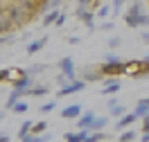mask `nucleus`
<instances>
[{"label": "nucleus", "instance_id": "obj_4", "mask_svg": "<svg viewBox=\"0 0 149 142\" xmlns=\"http://www.w3.org/2000/svg\"><path fill=\"white\" fill-rule=\"evenodd\" d=\"M59 70H61V75H65L70 81L77 79V68H74V61L70 57H63L61 61H59Z\"/></svg>", "mask_w": 149, "mask_h": 142}, {"label": "nucleus", "instance_id": "obj_22", "mask_svg": "<svg viewBox=\"0 0 149 142\" xmlns=\"http://www.w3.org/2000/svg\"><path fill=\"white\" fill-rule=\"evenodd\" d=\"M32 124H34V122H29V120H25V122H23V126L18 129V138H20V140H23L25 135H29V133H32Z\"/></svg>", "mask_w": 149, "mask_h": 142}, {"label": "nucleus", "instance_id": "obj_7", "mask_svg": "<svg viewBox=\"0 0 149 142\" xmlns=\"http://www.w3.org/2000/svg\"><path fill=\"white\" fill-rule=\"evenodd\" d=\"M74 14H77V18H79V20H84V23H86V25H88V27H91V29H95V23H93L95 14H93V11H88V9H86V7H81V5H79Z\"/></svg>", "mask_w": 149, "mask_h": 142}, {"label": "nucleus", "instance_id": "obj_11", "mask_svg": "<svg viewBox=\"0 0 149 142\" xmlns=\"http://www.w3.org/2000/svg\"><path fill=\"white\" fill-rule=\"evenodd\" d=\"M11 27H14V23L9 18V9H0V34H5Z\"/></svg>", "mask_w": 149, "mask_h": 142}, {"label": "nucleus", "instance_id": "obj_34", "mask_svg": "<svg viewBox=\"0 0 149 142\" xmlns=\"http://www.w3.org/2000/svg\"><path fill=\"white\" fill-rule=\"evenodd\" d=\"M142 133H149V115L142 117Z\"/></svg>", "mask_w": 149, "mask_h": 142}, {"label": "nucleus", "instance_id": "obj_41", "mask_svg": "<svg viewBox=\"0 0 149 142\" xmlns=\"http://www.w3.org/2000/svg\"><path fill=\"white\" fill-rule=\"evenodd\" d=\"M36 2H38V7H43V5H47L50 0H36Z\"/></svg>", "mask_w": 149, "mask_h": 142}, {"label": "nucleus", "instance_id": "obj_21", "mask_svg": "<svg viewBox=\"0 0 149 142\" xmlns=\"http://www.w3.org/2000/svg\"><path fill=\"white\" fill-rule=\"evenodd\" d=\"M47 140H50V135H34V133H29L20 142H47Z\"/></svg>", "mask_w": 149, "mask_h": 142}, {"label": "nucleus", "instance_id": "obj_37", "mask_svg": "<svg viewBox=\"0 0 149 142\" xmlns=\"http://www.w3.org/2000/svg\"><path fill=\"white\" fill-rule=\"evenodd\" d=\"M77 2H79V5H81V7H88V5H91V2H93V0H77Z\"/></svg>", "mask_w": 149, "mask_h": 142}, {"label": "nucleus", "instance_id": "obj_13", "mask_svg": "<svg viewBox=\"0 0 149 142\" xmlns=\"http://www.w3.org/2000/svg\"><path fill=\"white\" fill-rule=\"evenodd\" d=\"M133 113L138 115L140 120L147 117V115H149V99H140L138 104H136V111H133Z\"/></svg>", "mask_w": 149, "mask_h": 142}, {"label": "nucleus", "instance_id": "obj_5", "mask_svg": "<svg viewBox=\"0 0 149 142\" xmlns=\"http://www.w3.org/2000/svg\"><path fill=\"white\" fill-rule=\"evenodd\" d=\"M104 77H118V75H124V61L120 63H102L100 66Z\"/></svg>", "mask_w": 149, "mask_h": 142}, {"label": "nucleus", "instance_id": "obj_10", "mask_svg": "<svg viewBox=\"0 0 149 142\" xmlns=\"http://www.w3.org/2000/svg\"><path fill=\"white\" fill-rule=\"evenodd\" d=\"M79 115H81V106L79 104H70L61 111V117H63V120H77Z\"/></svg>", "mask_w": 149, "mask_h": 142}, {"label": "nucleus", "instance_id": "obj_20", "mask_svg": "<svg viewBox=\"0 0 149 142\" xmlns=\"http://www.w3.org/2000/svg\"><path fill=\"white\" fill-rule=\"evenodd\" d=\"M59 16H61V14H59L56 9H52L50 14H45V18H43V23H41V25H43V27H47V25L56 23V18H59Z\"/></svg>", "mask_w": 149, "mask_h": 142}, {"label": "nucleus", "instance_id": "obj_3", "mask_svg": "<svg viewBox=\"0 0 149 142\" xmlns=\"http://www.w3.org/2000/svg\"><path fill=\"white\" fill-rule=\"evenodd\" d=\"M84 88H86V81H84V79H72L70 84L61 86V88L56 90V95H59V97H68V95H72V93H79V90H84Z\"/></svg>", "mask_w": 149, "mask_h": 142}, {"label": "nucleus", "instance_id": "obj_19", "mask_svg": "<svg viewBox=\"0 0 149 142\" xmlns=\"http://www.w3.org/2000/svg\"><path fill=\"white\" fill-rule=\"evenodd\" d=\"M104 140H106V133H104V131H93V133L86 135L84 142H104Z\"/></svg>", "mask_w": 149, "mask_h": 142}, {"label": "nucleus", "instance_id": "obj_14", "mask_svg": "<svg viewBox=\"0 0 149 142\" xmlns=\"http://www.w3.org/2000/svg\"><path fill=\"white\" fill-rule=\"evenodd\" d=\"M25 95H29V90H20V88H14V93L9 95V99H7V108H11V106L18 102L20 97H25Z\"/></svg>", "mask_w": 149, "mask_h": 142}, {"label": "nucleus", "instance_id": "obj_1", "mask_svg": "<svg viewBox=\"0 0 149 142\" xmlns=\"http://www.w3.org/2000/svg\"><path fill=\"white\" fill-rule=\"evenodd\" d=\"M124 23H127V27H149V16L145 14L140 0L131 2V7L124 14Z\"/></svg>", "mask_w": 149, "mask_h": 142}, {"label": "nucleus", "instance_id": "obj_29", "mask_svg": "<svg viewBox=\"0 0 149 142\" xmlns=\"http://www.w3.org/2000/svg\"><path fill=\"white\" fill-rule=\"evenodd\" d=\"M54 108H56V104H54V102H47V104H43V106H41V113H52Z\"/></svg>", "mask_w": 149, "mask_h": 142}, {"label": "nucleus", "instance_id": "obj_16", "mask_svg": "<svg viewBox=\"0 0 149 142\" xmlns=\"http://www.w3.org/2000/svg\"><path fill=\"white\" fill-rule=\"evenodd\" d=\"M45 43H47V38H45V36L38 38V41H32V43L27 45V54H36V52H38L43 45H45Z\"/></svg>", "mask_w": 149, "mask_h": 142}, {"label": "nucleus", "instance_id": "obj_32", "mask_svg": "<svg viewBox=\"0 0 149 142\" xmlns=\"http://www.w3.org/2000/svg\"><path fill=\"white\" fill-rule=\"evenodd\" d=\"M120 43H122L120 36H111L109 38V47H120Z\"/></svg>", "mask_w": 149, "mask_h": 142}, {"label": "nucleus", "instance_id": "obj_15", "mask_svg": "<svg viewBox=\"0 0 149 142\" xmlns=\"http://www.w3.org/2000/svg\"><path fill=\"white\" fill-rule=\"evenodd\" d=\"M84 81H104V75H102V70L97 68V70H86V75H84Z\"/></svg>", "mask_w": 149, "mask_h": 142}, {"label": "nucleus", "instance_id": "obj_38", "mask_svg": "<svg viewBox=\"0 0 149 142\" xmlns=\"http://www.w3.org/2000/svg\"><path fill=\"white\" fill-rule=\"evenodd\" d=\"M11 41H14V38H9V36H7V38H2V36H0V45H2V43H11Z\"/></svg>", "mask_w": 149, "mask_h": 142}, {"label": "nucleus", "instance_id": "obj_36", "mask_svg": "<svg viewBox=\"0 0 149 142\" xmlns=\"http://www.w3.org/2000/svg\"><path fill=\"white\" fill-rule=\"evenodd\" d=\"M63 23H65V16H63V14H61V16H59V18H56V23H54V25H59V27H61V25H63Z\"/></svg>", "mask_w": 149, "mask_h": 142}, {"label": "nucleus", "instance_id": "obj_26", "mask_svg": "<svg viewBox=\"0 0 149 142\" xmlns=\"http://www.w3.org/2000/svg\"><path fill=\"white\" fill-rule=\"evenodd\" d=\"M11 111H14V113H27V111H29V106L25 104V102H23V99H18V102H16V104L11 106Z\"/></svg>", "mask_w": 149, "mask_h": 142}, {"label": "nucleus", "instance_id": "obj_28", "mask_svg": "<svg viewBox=\"0 0 149 142\" xmlns=\"http://www.w3.org/2000/svg\"><path fill=\"white\" fill-rule=\"evenodd\" d=\"M109 14H111V7H109V5H102V7L97 9V18H106Z\"/></svg>", "mask_w": 149, "mask_h": 142}, {"label": "nucleus", "instance_id": "obj_39", "mask_svg": "<svg viewBox=\"0 0 149 142\" xmlns=\"http://www.w3.org/2000/svg\"><path fill=\"white\" fill-rule=\"evenodd\" d=\"M140 142H149V133H142V138H140Z\"/></svg>", "mask_w": 149, "mask_h": 142}, {"label": "nucleus", "instance_id": "obj_24", "mask_svg": "<svg viewBox=\"0 0 149 142\" xmlns=\"http://www.w3.org/2000/svg\"><path fill=\"white\" fill-rule=\"evenodd\" d=\"M109 111H111V115H113V117H118V120H120L122 115L127 113V108H124V106H122V104H115V106H111Z\"/></svg>", "mask_w": 149, "mask_h": 142}, {"label": "nucleus", "instance_id": "obj_40", "mask_svg": "<svg viewBox=\"0 0 149 142\" xmlns=\"http://www.w3.org/2000/svg\"><path fill=\"white\" fill-rule=\"evenodd\" d=\"M142 41H145V43H149V32H145V34H142Z\"/></svg>", "mask_w": 149, "mask_h": 142}, {"label": "nucleus", "instance_id": "obj_23", "mask_svg": "<svg viewBox=\"0 0 149 142\" xmlns=\"http://www.w3.org/2000/svg\"><path fill=\"white\" fill-rule=\"evenodd\" d=\"M136 140V131H131V129H124L120 133V142H133Z\"/></svg>", "mask_w": 149, "mask_h": 142}, {"label": "nucleus", "instance_id": "obj_25", "mask_svg": "<svg viewBox=\"0 0 149 142\" xmlns=\"http://www.w3.org/2000/svg\"><path fill=\"white\" fill-rule=\"evenodd\" d=\"M29 95H34V97H43V95H47V86H43V84L34 86V88L29 90Z\"/></svg>", "mask_w": 149, "mask_h": 142}, {"label": "nucleus", "instance_id": "obj_18", "mask_svg": "<svg viewBox=\"0 0 149 142\" xmlns=\"http://www.w3.org/2000/svg\"><path fill=\"white\" fill-rule=\"evenodd\" d=\"M29 86H32V79H29V75H23L20 79H16V81H14V88H20V90H27Z\"/></svg>", "mask_w": 149, "mask_h": 142}, {"label": "nucleus", "instance_id": "obj_31", "mask_svg": "<svg viewBox=\"0 0 149 142\" xmlns=\"http://www.w3.org/2000/svg\"><path fill=\"white\" fill-rule=\"evenodd\" d=\"M122 59L118 57V54H106V59H104V63H120Z\"/></svg>", "mask_w": 149, "mask_h": 142}, {"label": "nucleus", "instance_id": "obj_30", "mask_svg": "<svg viewBox=\"0 0 149 142\" xmlns=\"http://www.w3.org/2000/svg\"><path fill=\"white\" fill-rule=\"evenodd\" d=\"M122 2H124V0H113V16H118L122 11Z\"/></svg>", "mask_w": 149, "mask_h": 142}, {"label": "nucleus", "instance_id": "obj_42", "mask_svg": "<svg viewBox=\"0 0 149 142\" xmlns=\"http://www.w3.org/2000/svg\"><path fill=\"white\" fill-rule=\"evenodd\" d=\"M0 142H9V135H0Z\"/></svg>", "mask_w": 149, "mask_h": 142}, {"label": "nucleus", "instance_id": "obj_2", "mask_svg": "<svg viewBox=\"0 0 149 142\" xmlns=\"http://www.w3.org/2000/svg\"><path fill=\"white\" fill-rule=\"evenodd\" d=\"M32 16H34V14L25 7L20 0L16 2V5H11V7H9V18H11V23H14V25H25Z\"/></svg>", "mask_w": 149, "mask_h": 142}, {"label": "nucleus", "instance_id": "obj_44", "mask_svg": "<svg viewBox=\"0 0 149 142\" xmlns=\"http://www.w3.org/2000/svg\"><path fill=\"white\" fill-rule=\"evenodd\" d=\"M0 120H2V113H0Z\"/></svg>", "mask_w": 149, "mask_h": 142}, {"label": "nucleus", "instance_id": "obj_9", "mask_svg": "<svg viewBox=\"0 0 149 142\" xmlns=\"http://www.w3.org/2000/svg\"><path fill=\"white\" fill-rule=\"evenodd\" d=\"M122 88V84H120V79H115V77H109L106 81H104V90L102 93L104 95H115L118 90Z\"/></svg>", "mask_w": 149, "mask_h": 142}, {"label": "nucleus", "instance_id": "obj_33", "mask_svg": "<svg viewBox=\"0 0 149 142\" xmlns=\"http://www.w3.org/2000/svg\"><path fill=\"white\" fill-rule=\"evenodd\" d=\"M100 29H104V32H111V29H113V23H111V20H106V23H102V25H100Z\"/></svg>", "mask_w": 149, "mask_h": 142}, {"label": "nucleus", "instance_id": "obj_8", "mask_svg": "<svg viewBox=\"0 0 149 142\" xmlns=\"http://www.w3.org/2000/svg\"><path fill=\"white\" fill-rule=\"evenodd\" d=\"M93 120H95V113H93V111L79 115V117H77V129H79V131H88V129H91V124H93Z\"/></svg>", "mask_w": 149, "mask_h": 142}, {"label": "nucleus", "instance_id": "obj_6", "mask_svg": "<svg viewBox=\"0 0 149 142\" xmlns=\"http://www.w3.org/2000/svg\"><path fill=\"white\" fill-rule=\"evenodd\" d=\"M136 120H140V117H138V115H136V113H133V111H131V113H124V115H122V117H120V120L115 122V126H113V129L122 133V131H124V129H129V126H131V124H133V122H136Z\"/></svg>", "mask_w": 149, "mask_h": 142}, {"label": "nucleus", "instance_id": "obj_43", "mask_svg": "<svg viewBox=\"0 0 149 142\" xmlns=\"http://www.w3.org/2000/svg\"><path fill=\"white\" fill-rule=\"evenodd\" d=\"M145 61H149V57H145Z\"/></svg>", "mask_w": 149, "mask_h": 142}, {"label": "nucleus", "instance_id": "obj_45", "mask_svg": "<svg viewBox=\"0 0 149 142\" xmlns=\"http://www.w3.org/2000/svg\"><path fill=\"white\" fill-rule=\"evenodd\" d=\"M147 99H149V97H147Z\"/></svg>", "mask_w": 149, "mask_h": 142}, {"label": "nucleus", "instance_id": "obj_12", "mask_svg": "<svg viewBox=\"0 0 149 142\" xmlns=\"http://www.w3.org/2000/svg\"><path fill=\"white\" fill-rule=\"evenodd\" d=\"M109 124V117H104V115H95V120L93 124H91V129H88V133H93V131H104V126Z\"/></svg>", "mask_w": 149, "mask_h": 142}, {"label": "nucleus", "instance_id": "obj_35", "mask_svg": "<svg viewBox=\"0 0 149 142\" xmlns=\"http://www.w3.org/2000/svg\"><path fill=\"white\" fill-rule=\"evenodd\" d=\"M9 79V70H0V81H7Z\"/></svg>", "mask_w": 149, "mask_h": 142}, {"label": "nucleus", "instance_id": "obj_27", "mask_svg": "<svg viewBox=\"0 0 149 142\" xmlns=\"http://www.w3.org/2000/svg\"><path fill=\"white\" fill-rule=\"evenodd\" d=\"M47 129V124L43 122V120H41V122H36V124H32V133H34V135H38V133H43Z\"/></svg>", "mask_w": 149, "mask_h": 142}, {"label": "nucleus", "instance_id": "obj_17", "mask_svg": "<svg viewBox=\"0 0 149 142\" xmlns=\"http://www.w3.org/2000/svg\"><path fill=\"white\" fill-rule=\"evenodd\" d=\"M88 131H77V133H65V142H84Z\"/></svg>", "mask_w": 149, "mask_h": 142}]
</instances>
